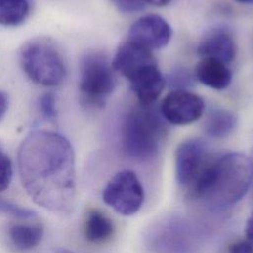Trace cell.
<instances>
[{"instance_id": "cell-15", "label": "cell", "mask_w": 253, "mask_h": 253, "mask_svg": "<svg viewBox=\"0 0 253 253\" xmlns=\"http://www.w3.org/2000/svg\"><path fill=\"white\" fill-rule=\"evenodd\" d=\"M237 126V118L231 111L221 108L212 109L206 117L203 128L205 133L212 138L228 136Z\"/></svg>"}, {"instance_id": "cell-22", "label": "cell", "mask_w": 253, "mask_h": 253, "mask_svg": "<svg viewBox=\"0 0 253 253\" xmlns=\"http://www.w3.org/2000/svg\"><path fill=\"white\" fill-rule=\"evenodd\" d=\"M117 9L123 13H136L144 9L146 3L143 0H112Z\"/></svg>"}, {"instance_id": "cell-21", "label": "cell", "mask_w": 253, "mask_h": 253, "mask_svg": "<svg viewBox=\"0 0 253 253\" xmlns=\"http://www.w3.org/2000/svg\"><path fill=\"white\" fill-rule=\"evenodd\" d=\"M39 110L41 114L46 119L55 118V97L52 93H45L39 99Z\"/></svg>"}, {"instance_id": "cell-23", "label": "cell", "mask_w": 253, "mask_h": 253, "mask_svg": "<svg viewBox=\"0 0 253 253\" xmlns=\"http://www.w3.org/2000/svg\"><path fill=\"white\" fill-rule=\"evenodd\" d=\"M228 253H253V248L246 240H237L228 246Z\"/></svg>"}, {"instance_id": "cell-29", "label": "cell", "mask_w": 253, "mask_h": 253, "mask_svg": "<svg viewBox=\"0 0 253 253\" xmlns=\"http://www.w3.org/2000/svg\"><path fill=\"white\" fill-rule=\"evenodd\" d=\"M238 3L241 4H246V5H253V0H235Z\"/></svg>"}, {"instance_id": "cell-2", "label": "cell", "mask_w": 253, "mask_h": 253, "mask_svg": "<svg viewBox=\"0 0 253 253\" xmlns=\"http://www.w3.org/2000/svg\"><path fill=\"white\" fill-rule=\"evenodd\" d=\"M253 179V161L239 152L211 155L188 196L211 210L233 206L247 193Z\"/></svg>"}, {"instance_id": "cell-10", "label": "cell", "mask_w": 253, "mask_h": 253, "mask_svg": "<svg viewBox=\"0 0 253 253\" xmlns=\"http://www.w3.org/2000/svg\"><path fill=\"white\" fill-rule=\"evenodd\" d=\"M127 41L149 50L162 48L171 40L170 25L161 16L149 14L137 19L128 30Z\"/></svg>"}, {"instance_id": "cell-24", "label": "cell", "mask_w": 253, "mask_h": 253, "mask_svg": "<svg viewBox=\"0 0 253 253\" xmlns=\"http://www.w3.org/2000/svg\"><path fill=\"white\" fill-rule=\"evenodd\" d=\"M171 77V82L176 86H187L191 82V76L185 71H178Z\"/></svg>"}, {"instance_id": "cell-28", "label": "cell", "mask_w": 253, "mask_h": 253, "mask_svg": "<svg viewBox=\"0 0 253 253\" xmlns=\"http://www.w3.org/2000/svg\"><path fill=\"white\" fill-rule=\"evenodd\" d=\"M53 253H75L73 251H70L66 248H62V247H56L53 249Z\"/></svg>"}, {"instance_id": "cell-27", "label": "cell", "mask_w": 253, "mask_h": 253, "mask_svg": "<svg viewBox=\"0 0 253 253\" xmlns=\"http://www.w3.org/2000/svg\"><path fill=\"white\" fill-rule=\"evenodd\" d=\"M146 4H150L153 6H157V7H162V6H166L167 4H169L171 2V0H143Z\"/></svg>"}, {"instance_id": "cell-14", "label": "cell", "mask_w": 253, "mask_h": 253, "mask_svg": "<svg viewBox=\"0 0 253 253\" xmlns=\"http://www.w3.org/2000/svg\"><path fill=\"white\" fill-rule=\"evenodd\" d=\"M196 77L207 87L223 90L231 83L232 73L225 63L217 59L203 57L197 64Z\"/></svg>"}, {"instance_id": "cell-7", "label": "cell", "mask_w": 253, "mask_h": 253, "mask_svg": "<svg viewBox=\"0 0 253 253\" xmlns=\"http://www.w3.org/2000/svg\"><path fill=\"white\" fill-rule=\"evenodd\" d=\"M102 199L118 213L132 215L143 204L144 191L133 171L122 170L109 180L102 192Z\"/></svg>"}, {"instance_id": "cell-12", "label": "cell", "mask_w": 253, "mask_h": 253, "mask_svg": "<svg viewBox=\"0 0 253 253\" xmlns=\"http://www.w3.org/2000/svg\"><path fill=\"white\" fill-rule=\"evenodd\" d=\"M237 47L233 36L224 28H214L209 31L198 45V53L202 57L217 59L223 63L234 60Z\"/></svg>"}, {"instance_id": "cell-11", "label": "cell", "mask_w": 253, "mask_h": 253, "mask_svg": "<svg viewBox=\"0 0 253 253\" xmlns=\"http://www.w3.org/2000/svg\"><path fill=\"white\" fill-rule=\"evenodd\" d=\"M127 80L139 104L143 107H149L154 103L165 87V80L156 63L138 69Z\"/></svg>"}, {"instance_id": "cell-16", "label": "cell", "mask_w": 253, "mask_h": 253, "mask_svg": "<svg viewBox=\"0 0 253 253\" xmlns=\"http://www.w3.org/2000/svg\"><path fill=\"white\" fill-rule=\"evenodd\" d=\"M114 223L105 213L97 210H93L88 213L84 226V234L90 242H105L114 234Z\"/></svg>"}, {"instance_id": "cell-20", "label": "cell", "mask_w": 253, "mask_h": 253, "mask_svg": "<svg viewBox=\"0 0 253 253\" xmlns=\"http://www.w3.org/2000/svg\"><path fill=\"white\" fill-rule=\"evenodd\" d=\"M13 177L12 162L5 153L0 152V192L7 190Z\"/></svg>"}, {"instance_id": "cell-17", "label": "cell", "mask_w": 253, "mask_h": 253, "mask_svg": "<svg viewBox=\"0 0 253 253\" xmlns=\"http://www.w3.org/2000/svg\"><path fill=\"white\" fill-rule=\"evenodd\" d=\"M8 236L16 249L28 251L41 242L43 227L40 224H14L9 228Z\"/></svg>"}, {"instance_id": "cell-18", "label": "cell", "mask_w": 253, "mask_h": 253, "mask_svg": "<svg viewBox=\"0 0 253 253\" xmlns=\"http://www.w3.org/2000/svg\"><path fill=\"white\" fill-rule=\"evenodd\" d=\"M31 0H0V25L17 27L22 25L31 13Z\"/></svg>"}, {"instance_id": "cell-26", "label": "cell", "mask_w": 253, "mask_h": 253, "mask_svg": "<svg viewBox=\"0 0 253 253\" xmlns=\"http://www.w3.org/2000/svg\"><path fill=\"white\" fill-rule=\"evenodd\" d=\"M8 104H9V100H8L7 94L0 90V121L2 120V118L4 117L8 109Z\"/></svg>"}, {"instance_id": "cell-3", "label": "cell", "mask_w": 253, "mask_h": 253, "mask_svg": "<svg viewBox=\"0 0 253 253\" xmlns=\"http://www.w3.org/2000/svg\"><path fill=\"white\" fill-rule=\"evenodd\" d=\"M165 134L160 116L149 107L130 110L122 126V146L125 153L136 160L152 158L159 150Z\"/></svg>"}, {"instance_id": "cell-8", "label": "cell", "mask_w": 253, "mask_h": 253, "mask_svg": "<svg viewBox=\"0 0 253 253\" xmlns=\"http://www.w3.org/2000/svg\"><path fill=\"white\" fill-rule=\"evenodd\" d=\"M211 156L208 144L202 139L192 138L180 143L175 152V175L178 184L187 190Z\"/></svg>"}, {"instance_id": "cell-30", "label": "cell", "mask_w": 253, "mask_h": 253, "mask_svg": "<svg viewBox=\"0 0 253 253\" xmlns=\"http://www.w3.org/2000/svg\"><path fill=\"white\" fill-rule=\"evenodd\" d=\"M0 152H1V150H0Z\"/></svg>"}, {"instance_id": "cell-5", "label": "cell", "mask_w": 253, "mask_h": 253, "mask_svg": "<svg viewBox=\"0 0 253 253\" xmlns=\"http://www.w3.org/2000/svg\"><path fill=\"white\" fill-rule=\"evenodd\" d=\"M18 58L24 73L36 84L57 86L66 76L63 56L50 39L42 37L26 42L19 50Z\"/></svg>"}, {"instance_id": "cell-1", "label": "cell", "mask_w": 253, "mask_h": 253, "mask_svg": "<svg viewBox=\"0 0 253 253\" xmlns=\"http://www.w3.org/2000/svg\"><path fill=\"white\" fill-rule=\"evenodd\" d=\"M17 160L21 183L37 205L61 214L73 211L75 155L65 136L51 130H34L20 144Z\"/></svg>"}, {"instance_id": "cell-6", "label": "cell", "mask_w": 253, "mask_h": 253, "mask_svg": "<svg viewBox=\"0 0 253 253\" xmlns=\"http://www.w3.org/2000/svg\"><path fill=\"white\" fill-rule=\"evenodd\" d=\"M115 86L114 69L106 55L100 51L86 52L79 65V90L83 100L92 106H103Z\"/></svg>"}, {"instance_id": "cell-9", "label": "cell", "mask_w": 253, "mask_h": 253, "mask_svg": "<svg viewBox=\"0 0 253 253\" xmlns=\"http://www.w3.org/2000/svg\"><path fill=\"white\" fill-rule=\"evenodd\" d=\"M205 110L203 99L190 91L176 89L163 99L160 112L163 118L172 125H188L199 120Z\"/></svg>"}, {"instance_id": "cell-25", "label": "cell", "mask_w": 253, "mask_h": 253, "mask_svg": "<svg viewBox=\"0 0 253 253\" xmlns=\"http://www.w3.org/2000/svg\"><path fill=\"white\" fill-rule=\"evenodd\" d=\"M245 237L246 241L253 248V213L248 217L245 224Z\"/></svg>"}, {"instance_id": "cell-19", "label": "cell", "mask_w": 253, "mask_h": 253, "mask_svg": "<svg viewBox=\"0 0 253 253\" xmlns=\"http://www.w3.org/2000/svg\"><path fill=\"white\" fill-rule=\"evenodd\" d=\"M0 213L20 219H33L37 216V212L35 211L2 198H0Z\"/></svg>"}, {"instance_id": "cell-4", "label": "cell", "mask_w": 253, "mask_h": 253, "mask_svg": "<svg viewBox=\"0 0 253 253\" xmlns=\"http://www.w3.org/2000/svg\"><path fill=\"white\" fill-rule=\"evenodd\" d=\"M205 236L206 229L198 221L172 215L155 221L145 241L153 253H197Z\"/></svg>"}, {"instance_id": "cell-13", "label": "cell", "mask_w": 253, "mask_h": 253, "mask_svg": "<svg viewBox=\"0 0 253 253\" xmlns=\"http://www.w3.org/2000/svg\"><path fill=\"white\" fill-rule=\"evenodd\" d=\"M155 63L151 50L127 41L119 46L112 67L128 79L138 69Z\"/></svg>"}]
</instances>
